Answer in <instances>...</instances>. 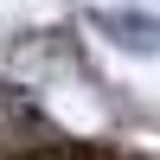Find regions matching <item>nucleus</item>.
<instances>
[{"instance_id":"nucleus-1","label":"nucleus","mask_w":160,"mask_h":160,"mask_svg":"<svg viewBox=\"0 0 160 160\" xmlns=\"http://www.w3.org/2000/svg\"><path fill=\"white\" fill-rule=\"evenodd\" d=\"M109 32H128V45H160V19H141V13H102Z\"/></svg>"},{"instance_id":"nucleus-2","label":"nucleus","mask_w":160,"mask_h":160,"mask_svg":"<svg viewBox=\"0 0 160 160\" xmlns=\"http://www.w3.org/2000/svg\"><path fill=\"white\" fill-rule=\"evenodd\" d=\"M38 160H58V154H38Z\"/></svg>"}]
</instances>
